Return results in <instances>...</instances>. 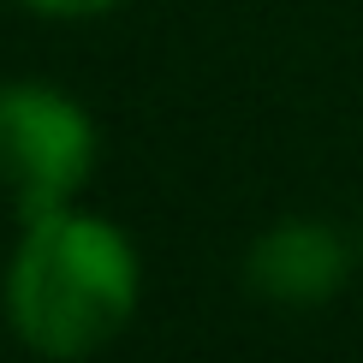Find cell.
Wrapping results in <instances>:
<instances>
[{"label": "cell", "instance_id": "1", "mask_svg": "<svg viewBox=\"0 0 363 363\" xmlns=\"http://www.w3.org/2000/svg\"><path fill=\"white\" fill-rule=\"evenodd\" d=\"M6 310L30 352L89 357L138 310V250L113 220L84 208L36 215L6 268Z\"/></svg>", "mask_w": 363, "mask_h": 363}, {"label": "cell", "instance_id": "2", "mask_svg": "<svg viewBox=\"0 0 363 363\" xmlns=\"http://www.w3.org/2000/svg\"><path fill=\"white\" fill-rule=\"evenodd\" d=\"M96 161V125L48 84H0V179L24 220L72 208Z\"/></svg>", "mask_w": 363, "mask_h": 363}, {"label": "cell", "instance_id": "3", "mask_svg": "<svg viewBox=\"0 0 363 363\" xmlns=\"http://www.w3.org/2000/svg\"><path fill=\"white\" fill-rule=\"evenodd\" d=\"M245 280L268 304H322L345 286V245L322 220H280L250 245Z\"/></svg>", "mask_w": 363, "mask_h": 363}, {"label": "cell", "instance_id": "4", "mask_svg": "<svg viewBox=\"0 0 363 363\" xmlns=\"http://www.w3.org/2000/svg\"><path fill=\"white\" fill-rule=\"evenodd\" d=\"M36 12H54V18H89V12H108L113 0H24Z\"/></svg>", "mask_w": 363, "mask_h": 363}]
</instances>
